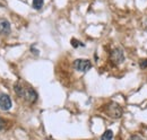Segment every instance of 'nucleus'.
<instances>
[{"instance_id": "1", "label": "nucleus", "mask_w": 147, "mask_h": 140, "mask_svg": "<svg viewBox=\"0 0 147 140\" xmlns=\"http://www.w3.org/2000/svg\"><path fill=\"white\" fill-rule=\"evenodd\" d=\"M15 92L17 93L19 97L25 98L28 103H34L37 100V94L36 92L31 87H24L20 84H16L15 85Z\"/></svg>"}, {"instance_id": "2", "label": "nucleus", "mask_w": 147, "mask_h": 140, "mask_svg": "<svg viewBox=\"0 0 147 140\" xmlns=\"http://www.w3.org/2000/svg\"><path fill=\"white\" fill-rule=\"evenodd\" d=\"M104 112H105V114L108 116H110L112 119H119L123 114L122 107L118 104V103H114V102H111V103L105 105Z\"/></svg>"}, {"instance_id": "3", "label": "nucleus", "mask_w": 147, "mask_h": 140, "mask_svg": "<svg viewBox=\"0 0 147 140\" xmlns=\"http://www.w3.org/2000/svg\"><path fill=\"white\" fill-rule=\"evenodd\" d=\"M110 60L113 65L119 66L125 61V53L120 48H115L110 52Z\"/></svg>"}, {"instance_id": "4", "label": "nucleus", "mask_w": 147, "mask_h": 140, "mask_svg": "<svg viewBox=\"0 0 147 140\" xmlns=\"http://www.w3.org/2000/svg\"><path fill=\"white\" fill-rule=\"evenodd\" d=\"M74 68L80 72H87L92 68V62L87 59H77L74 61Z\"/></svg>"}, {"instance_id": "5", "label": "nucleus", "mask_w": 147, "mask_h": 140, "mask_svg": "<svg viewBox=\"0 0 147 140\" xmlns=\"http://www.w3.org/2000/svg\"><path fill=\"white\" fill-rule=\"evenodd\" d=\"M11 108V100L7 94H0V110L8 111Z\"/></svg>"}, {"instance_id": "6", "label": "nucleus", "mask_w": 147, "mask_h": 140, "mask_svg": "<svg viewBox=\"0 0 147 140\" xmlns=\"http://www.w3.org/2000/svg\"><path fill=\"white\" fill-rule=\"evenodd\" d=\"M10 33V23L7 19L0 20V34L8 35Z\"/></svg>"}, {"instance_id": "7", "label": "nucleus", "mask_w": 147, "mask_h": 140, "mask_svg": "<svg viewBox=\"0 0 147 140\" xmlns=\"http://www.w3.org/2000/svg\"><path fill=\"white\" fill-rule=\"evenodd\" d=\"M43 5H44V0H33V2H32L33 8H34V9H36V10L42 9Z\"/></svg>"}, {"instance_id": "8", "label": "nucleus", "mask_w": 147, "mask_h": 140, "mask_svg": "<svg viewBox=\"0 0 147 140\" xmlns=\"http://www.w3.org/2000/svg\"><path fill=\"white\" fill-rule=\"evenodd\" d=\"M113 138V132H112V130H107L103 135H102V137H101V139L102 140H110Z\"/></svg>"}, {"instance_id": "9", "label": "nucleus", "mask_w": 147, "mask_h": 140, "mask_svg": "<svg viewBox=\"0 0 147 140\" xmlns=\"http://www.w3.org/2000/svg\"><path fill=\"white\" fill-rule=\"evenodd\" d=\"M139 67L140 69H146L147 68V59H143L139 61Z\"/></svg>"}, {"instance_id": "10", "label": "nucleus", "mask_w": 147, "mask_h": 140, "mask_svg": "<svg viewBox=\"0 0 147 140\" xmlns=\"http://www.w3.org/2000/svg\"><path fill=\"white\" fill-rule=\"evenodd\" d=\"M71 45H73L74 48H78L79 45L84 46V44H83V43H79V41H77V40H75V38L71 40Z\"/></svg>"}, {"instance_id": "11", "label": "nucleus", "mask_w": 147, "mask_h": 140, "mask_svg": "<svg viewBox=\"0 0 147 140\" xmlns=\"http://www.w3.org/2000/svg\"><path fill=\"white\" fill-rule=\"evenodd\" d=\"M5 125H6V121L2 120V119H0V130H2L5 128Z\"/></svg>"}, {"instance_id": "12", "label": "nucleus", "mask_w": 147, "mask_h": 140, "mask_svg": "<svg viewBox=\"0 0 147 140\" xmlns=\"http://www.w3.org/2000/svg\"><path fill=\"white\" fill-rule=\"evenodd\" d=\"M144 27H145V30L147 31V16L145 17V19H144Z\"/></svg>"}, {"instance_id": "13", "label": "nucleus", "mask_w": 147, "mask_h": 140, "mask_svg": "<svg viewBox=\"0 0 147 140\" xmlns=\"http://www.w3.org/2000/svg\"><path fill=\"white\" fill-rule=\"evenodd\" d=\"M130 138L131 139H142V137H138V136H131Z\"/></svg>"}]
</instances>
